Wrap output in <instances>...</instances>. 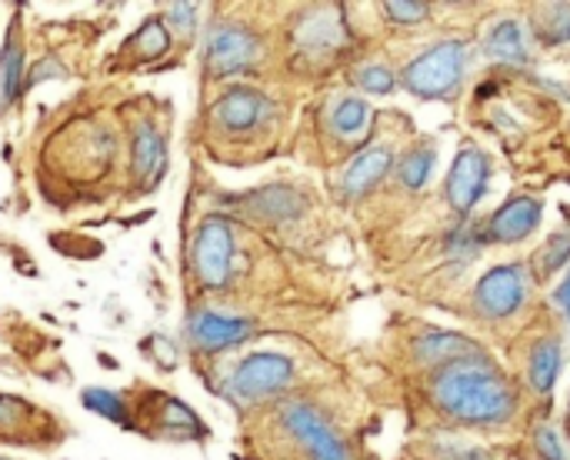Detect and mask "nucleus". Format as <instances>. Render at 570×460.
<instances>
[{"mask_svg": "<svg viewBox=\"0 0 570 460\" xmlns=\"http://www.w3.org/2000/svg\"><path fill=\"white\" fill-rule=\"evenodd\" d=\"M431 394L444 414L464 424H504L518 408L514 388L481 351L441 364L431 378Z\"/></svg>", "mask_w": 570, "mask_h": 460, "instance_id": "1", "label": "nucleus"}, {"mask_svg": "<svg viewBox=\"0 0 570 460\" xmlns=\"http://www.w3.org/2000/svg\"><path fill=\"white\" fill-rule=\"evenodd\" d=\"M464 60H468L464 40H444L407 63L404 87L417 97H448L461 84Z\"/></svg>", "mask_w": 570, "mask_h": 460, "instance_id": "2", "label": "nucleus"}, {"mask_svg": "<svg viewBox=\"0 0 570 460\" xmlns=\"http://www.w3.org/2000/svg\"><path fill=\"white\" fill-rule=\"evenodd\" d=\"M194 277L204 291H224L234 274V231L224 217H207L194 241Z\"/></svg>", "mask_w": 570, "mask_h": 460, "instance_id": "3", "label": "nucleus"}, {"mask_svg": "<svg viewBox=\"0 0 570 460\" xmlns=\"http://www.w3.org/2000/svg\"><path fill=\"white\" fill-rule=\"evenodd\" d=\"M294 378V364L291 358L284 354H271V351H261V354H250L247 361L237 364V371L230 374V398L240 401V404H254V401H264L271 394H281Z\"/></svg>", "mask_w": 570, "mask_h": 460, "instance_id": "4", "label": "nucleus"}, {"mask_svg": "<svg viewBox=\"0 0 570 460\" xmlns=\"http://www.w3.org/2000/svg\"><path fill=\"white\" fill-rule=\"evenodd\" d=\"M281 421L284 428L307 448L311 460H351L344 441L334 434V428L304 401H291L281 408Z\"/></svg>", "mask_w": 570, "mask_h": 460, "instance_id": "5", "label": "nucleus"}, {"mask_svg": "<svg viewBox=\"0 0 570 460\" xmlns=\"http://www.w3.org/2000/svg\"><path fill=\"white\" fill-rule=\"evenodd\" d=\"M261 57V40L240 27V23H217L207 37V70L214 77H227L237 70H247Z\"/></svg>", "mask_w": 570, "mask_h": 460, "instance_id": "6", "label": "nucleus"}, {"mask_svg": "<svg viewBox=\"0 0 570 460\" xmlns=\"http://www.w3.org/2000/svg\"><path fill=\"white\" fill-rule=\"evenodd\" d=\"M528 294V274L521 264H501L494 271H488L478 284L474 304L484 317H508L524 304Z\"/></svg>", "mask_w": 570, "mask_h": 460, "instance_id": "7", "label": "nucleus"}, {"mask_svg": "<svg viewBox=\"0 0 570 460\" xmlns=\"http://www.w3.org/2000/svg\"><path fill=\"white\" fill-rule=\"evenodd\" d=\"M488 187V157L478 147H461L451 177H448V200L458 214H468Z\"/></svg>", "mask_w": 570, "mask_h": 460, "instance_id": "8", "label": "nucleus"}, {"mask_svg": "<svg viewBox=\"0 0 570 460\" xmlns=\"http://www.w3.org/2000/svg\"><path fill=\"white\" fill-rule=\"evenodd\" d=\"M538 221H541V204L534 197H514L491 221L481 224L478 241L481 244H488V241L491 244H518L538 227Z\"/></svg>", "mask_w": 570, "mask_h": 460, "instance_id": "9", "label": "nucleus"}, {"mask_svg": "<svg viewBox=\"0 0 570 460\" xmlns=\"http://www.w3.org/2000/svg\"><path fill=\"white\" fill-rule=\"evenodd\" d=\"M267 110H271V104L264 94H257L250 87H234L210 107V120L230 134H244V130L257 127L267 117Z\"/></svg>", "mask_w": 570, "mask_h": 460, "instance_id": "10", "label": "nucleus"}, {"mask_svg": "<svg viewBox=\"0 0 570 460\" xmlns=\"http://www.w3.org/2000/svg\"><path fill=\"white\" fill-rule=\"evenodd\" d=\"M250 331H254L250 321H244V317H220V314H214V311H197V314L190 317V324H187V334H190L194 348L210 351V354L227 351V348L247 341Z\"/></svg>", "mask_w": 570, "mask_h": 460, "instance_id": "11", "label": "nucleus"}, {"mask_svg": "<svg viewBox=\"0 0 570 460\" xmlns=\"http://www.w3.org/2000/svg\"><path fill=\"white\" fill-rule=\"evenodd\" d=\"M294 40L307 53H334V50H341L347 43V30H344V20L334 10H317V13L301 17V23L294 30Z\"/></svg>", "mask_w": 570, "mask_h": 460, "instance_id": "12", "label": "nucleus"}, {"mask_svg": "<svg viewBox=\"0 0 570 460\" xmlns=\"http://www.w3.org/2000/svg\"><path fill=\"white\" fill-rule=\"evenodd\" d=\"M391 164H394V150L387 147V144H377V147H367L364 154H357V160L347 167V174H344V190H347V197H361V194H367L387 170H391Z\"/></svg>", "mask_w": 570, "mask_h": 460, "instance_id": "13", "label": "nucleus"}, {"mask_svg": "<svg viewBox=\"0 0 570 460\" xmlns=\"http://www.w3.org/2000/svg\"><path fill=\"white\" fill-rule=\"evenodd\" d=\"M130 164H134V174H137L144 184H154L157 174L164 170V137H160L147 120L137 124V130H134Z\"/></svg>", "mask_w": 570, "mask_h": 460, "instance_id": "14", "label": "nucleus"}, {"mask_svg": "<svg viewBox=\"0 0 570 460\" xmlns=\"http://www.w3.org/2000/svg\"><path fill=\"white\" fill-rule=\"evenodd\" d=\"M484 50H488V57L504 60V63H528V33L518 20L504 17L488 30Z\"/></svg>", "mask_w": 570, "mask_h": 460, "instance_id": "15", "label": "nucleus"}, {"mask_svg": "<svg viewBox=\"0 0 570 460\" xmlns=\"http://www.w3.org/2000/svg\"><path fill=\"white\" fill-rule=\"evenodd\" d=\"M558 371H561V341L548 337L531 354V384H534V391L551 394V388L558 381Z\"/></svg>", "mask_w": 570, "mask_h": 460, "instance_id": "16", "label": "nucleus"}, {"mask_svg": "<svg viewBox=\"0 0 570 460\" xmlns=\"http://www.w3.org/2000/svg\"><path fill=\"white\" fill-rule=\"evenodd\" d=\"M331 124L341 137H364L371 130V107L361 97H341L334 104Z\"/></svg>", "mask_w": 570, "mask_h": 460, "instance_id": "17", "label": "nucleus"}, {"mask_svg": "<svg viewBox=\"0 0 570 460\" xmlns=\"http://www.w3.org/2000/svg\"><path fill=\"white\" fill-rule=\"evenodd\" d=\"M20 84H23V47L17 43V33H10L0 57V107L17 100Z\"/></svg>", "mask_w": 570, "mask_h": 460, "instance_id": "18", "label": "nucleus"}, {"mask_svg": "<svg viewBox=\"0 0 570 460\" xmlns=\"http://www.w3.org/2000/svg\"><path fill=\"white\" fill-rule=\"evenodd\" d=\"M534 33L544 43H568L570 40V3H548L534 17Z\"/></svg>", "mask_w": 570, "mask_h": 460, "instance_id": "19", "label": "nucleus"}, {"mask_svg": "<svg viewBox=\"0 0 570 460\" xmlns=\"http://www.w3.org/2000/svg\"><path fill=\"white\" fill-rule=\"evenodd\" d=\"M421 354H424L431 364H448V361L478 354V348H474L471 341H461L458 334H431V337L421 341Z\"/></svg>", "mask_w": 570, "mask_h": 460, "instance_id": "20", "label": "nucleus"}, {"mask_svg": "<svg viewBox=\"0 0 570 460\" xmlns=\"http://www.w3.org/2000/svg\"><path fill=\"white\" fill-rule=\"evenodd\" d=\"M254 211H261L264 217H294L301 211V197L291 187H267L261 194H254Z\"/></svg>", "mask_w": 570, "mask_h": 460, "instance_id": "21", "label": "nucleus"}, {"mask_svg": "<svg viewBox=\"0 0 570 460\" xmlns=\"http://www.w3.org/2000/svg\"><path fill=\"white\" fill-rule=\"evenodd\" d=\"M167 47H170V37H167V30H164L160 20H147V23L130 37V50L140 53L144 60H154V57L167 53Z\"/></svg>", "mask_w": 570, "mask_h": 460, "instance_id": "22", "label": "nucleus"}, {"mask_svg": "<svg viewBox=\"0 0 570 460\" xmlns=\"http://www.w3.org/2000/svg\"><path fill=\"white\" fill-rule=\"evenodd\" d=\"M431 167H434V150L431 147H417V150H411L407 157H404V164H401V184L404 187H411V190H417V187H424V180L431 177Z\"/></svg>", "mask_w": 570, "mask_h": 460, "instance_id": "23", "label": "nucleus"}, {"mask_svg": "<svg viewBox=\"0 0 570 460\" xmlns=\"http://www.w3.org/2000/svg\"><path fill=\"white\" fill-rule=\"evenodd\" d=\"M354 84L367 94H391L394 90V70L384 67V63H367L361 70H354Z\"/></svg>", "mask_w": 570, "mask_h": 460, "instance_id": "24", "label": "nucleus"}, {"mask_svg": "<svg viewBox=\"0 0 570 460\" xmlns=\"http://www.w3.org/2000/svg\"><path fill=\"white\" fill-rule=\"evenodd\" d=\"M570 261V234H558L551 237V244L541 251V274H554L558 267H564Z\"/></svg>", "mask_w": 570, "mask_h": 460, "instance_id": "25", "label": "nucleus"}, {"mask_svg": "<svg viewBox=\"0 0 570 460\" xmlns=\"http://www.w3.org/2000/svg\"><path fill=\"white\" fill-rule=\"evenodd\" d=\"M83 404H87L90 411L110 418V421H124V401H120L117 394H110V391H87V394H83Z\"/></svg>", "mask_w": 570, "mask_h": 460, "instance_id": "26", "label": "nucleus"}, {"mask_svg": "<svg viewBox=\"0 0 570 460\" xmlns=\"http://www.w3.org/2000/svg\"><path fill=\"white\" fill-rule=\"evenodd\" d=\"M384 10L397 20V23H421L424 17H428V3H397V0H391V3H384Z\"/></svg>", "mask_w": 570, "mask_h": 460, "instance_id": "27", "label": "nucleus"}, {"mask_svg": "<svg viewBox=\"0 0 570 460\" xmlns=\"http://www.w3.org/2000/svg\"><path fill=\"white\" fill-rule=\"evenodd\" d=\"M167 13H170V23H174L180 33H190V30H194V13H197L194 3H170Z\"/></svg>", "mask_w": 570, "mask_h": 460, "instance_id": "28", "label": "nucleus"}, {"mask_svg": "<svg viewBox=\"0 0 570 460\" xmlns=\"http://www.w3.org/2000/svg\"><path fill=\"white\" fill-rule=\"evenodd\" d=\"M538 448H541V454L548 460H564V451H561V444H558V438H554V431H538Z\"/></svg>", "mask_w": 570, "mask_h": 460, "instance_id": "29", "label": "nucleus"}, {"mask_svg": "<svg viewBox=\"0 0 570 460\" xmlns=\"http://www.w3.org/2000/svg\"><path fill=\"white\" fill-rule=\"evenodd\" d=\"M13 421H20V404L0 398V424H13Z\"/></svg>", "mask_w": 570, "mask_h": 460, "instance_id": "30", "label": "nucleus"}, {"mask_svg": "<svg viewBox=\"0 0 570 460\" xmlns=\"http://www.w3.org/2000/svg\"><path fill=\"white\" fill-rule=\"evenodd\" d=\"M448 460H491V458H488L484 451H478V448H464V451L458 448V451H454Z\"/></svg>", "mask_w": 570, "mask_h": 460, "instance_id": "31", "label": "nucleus"}, {"mask_svg": "<svg viewBox=\"0 0 570 460\" xmlns=\"http://www.w3.org/2000/svg\"><path fill=\"white\" fill-rule=\"evenodd\" d=\"M561 301L568 304V311H570V281H568V284H564V291H561Z\"/></svg>", "mask_w": 570, "mask_h": 460, "instance_id": "32", "label": "nucleus"}, {"mask_svg": "<svg viewBox=\"0 0 570 460\" xmlns=\"http://www.w3.org/2000/svg\"><path fill=\"white\" fill-rule=\"evenodd\" d=\"M568 428H570V408H568Z\"/></svg>", "mask_w": 570, "mask_h": 460, "instance_id": "33", "label": "nucleus"}]
</instances>
